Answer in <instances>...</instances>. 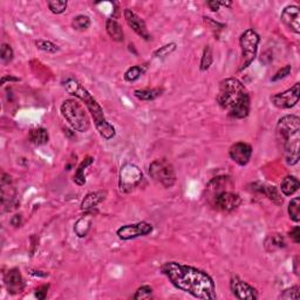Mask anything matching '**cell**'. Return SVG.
Here are the masks:
<instances>
[{
	"instance_id": "1",
	"label": "cell",
	"mask_w": 300,
	"mask_h": 300,
	"mask_svg": "<svg viewBox=\"0 0 300 300\" xmlns=\"http://www.w3.org/2000/svg\"><path fill=\"white\" fill-rule=\"evenodd\" d=\"M161 271L176 288L189 293L195 298L204 300L217 298L214 279L205 271L176 261L165 263Z\"/></svg>"
},
{
	"instance_id": "2",
	"label": "cell",
	"mask_w": 300,
	"mask_h": 300,
	"mask_svg": "<svg viewBox=\"0 0 300 300\" xmlns=\"http://www.w3.org/2000/svg\"><path fill=\"white\" fill-rule=\"evenodd\" d=\"M217 103L230 117L243 120L249 116L251 99L245 86L236 78L222 80L219 83Z\"/></svg>"
},
{
	"instance_id": "3",
	"label": "cell",
	"mask_w": 300,
	"mask_h": 300,
	"mask_svg": "<svg viewBox=\"0 0 300 300\" xmlns=\"http://www.w3.org/2000/svg\"><path fill=\"white\" fill-rule=\"evenodd\" d=\"M62 85H64V88L69 95L75 96L76 99L81 100L82 102L85 103L87 109H88L90 115H92L94 124H95L96 130L99 131L101 137L104 139L113 138L115 134H116L114 125L110 124L109 122L107 121V118L103 114V109L101 108L99 102H97L93 97L92 94L83 87L82 83L78 81L76 79L68 78L62 82Z\"/></svg>"
},
{
	"instance_id": "4",
	"label": "cell",
	"mask_w": 300,
	"mask_h": 300,
	"mask_svg": "<svg viewBox=\"0 0 300 300\" xmlns=\"http://www.w3.org/2000/svg\"><path fill=\"white\" fill-rule=\"evenodd\" d=\"M275 138L285 162L288 166H295L299 162L300 118L296 115H285L279 118Z\"/></svg>"
},
{
	"instance_id": "5",
	"label": "cell",
	"mask_w": 300,
	"mask_h": 300,
	"mask_svg": "<svg viewBox=\"0 0 300 300\" xmlns=\"http://www.w3.org/2000/svg\"><path fill=\"white\" fill-rule=\"evenodd\" d=\"M62 116L75 131L86 132L90 128V120L85 108L76 100L69 99L62 102L60 107Z\"/></svg>"
},
{
	"instance_id": "6",
	"label": "cell",
	"mask_w": 300,
	"mask_h": 300,
	"mask_svg": "<svg viewBox=\"0 0 300 300\" xmlns=\"http://www.w3.org/2000/svg\"><path fill=\"white\" fill-rule=\"evenodd\" d=\"M259 43L260 37L254 30L249 29L242 33L239 38V46L242 51V64H240L239 72L246 69L254 61Z\"/></svg>"
},
{
	"instance_id": "7",
	"label": "cell",
	"mask_w": 300,
	"mask_h": 300,
	"mask_svg": "<svg viewBox=\"0 0 300 300\" xmlns=\"http://www.w3.org/2000/svg\"><path fill=\"white\" fill-rule=\"evenodd\" d=\"M149 175L165 188H172L176 183V173L172 163L166 159L155 160L149 166Z\"/></svg>"
},
{
	"instance_id": "8",
	"label": "cell",
	"mask_w": 300,
	"mask_h": 300,
	"mask_svg": "<svg viewBox=\"0 0 300 300\" xmlns=\"http://www.w3.org/2000/svg\"><path fill=\"white\" fill-rule=\"evenodd\" d=\"M143 174L137 166L132 163H125L121 167L120 174H118V188L121 193L129 194L136 189L141 183Z\"/></svg>"
},
{
	"instance_id": "9",
	"label": "cell",
	"mask_w": 300,
	"mask_h": 300,
	"mask_svg": "<svg viewBox=\"0 0 300 300\" xmlns=\"http://www.w3.org/2000/svg\"><path fill=\"white\" fill-rule=\"evenodd\" d=\"M300 99V83L296 82L291 88L285 92L277 93L270 97L272 104L279 109H289L299 102Z\"/></svg>"
},
{
	"instance_id": "10",
	"label": "cell",
	"mask_w": 300,
	"mask_h": 300,
	"mask_svg": "<svg viewBox=\"0 0 300 300\" xmlns=\"http://www.w3.org/2000/svg\"><path fill=\"white\" fill-rule=\"evenodd\" d=\"M153 230H154V228H153L150 223L138 222L134 223V224L122 225L121 228L117 229L116 235L122 240H129L149 235V233L153 232Z\"/></svg>"
},
{
	"instance_id": "11",
	"label": "cell",
	"mask_w": 300,
	"mask_h": 300,
	"mask_svg": "<svg viewBox=\"0 0 300 300\" xmlns=\"http://www.w3.org/2000/svg\"><path fill=\"white\" fill-rule=\"evenodd\" d=\"M242 203V198L238 194L232 193V191L223 190L219 191L214 196V205L217 210L231 212L236 210Z\"/></svg>"
},
{
	"instance_id": "12",
	"label": "cell",
	"mask_w": 300,
	"mask_h": 300,
	"mask_svg": "<svg viewBox=\"0 0 300 300\" xmlns=\"http://www.w3.org/2000/svg\"><path fill=\"white\" fill-rule=\"evenodd\" d=\"M230 288L232 294L240 300H256L258 299L257 289L240 279L238 275H232L230 279Z\"/></svg>"
},
{
	"instance_id": "13",
	"label": "cell",
	"mask_w": 300,
	"mask_h": 300,
	"mask_svg": "<svg viewBox=\"0 0 300 300\" xmlns=\"http://www.w3.org/2000/svg\"><path fill=\"white\" fill-rule=\"evenodd\" d=\"M2 204L6 211H11L16 209V190L12 186V177L4 174L2 179Z\"/></svg>"
},
{
	"instance_id": "14",
	"label": "cell",
	"mask_w": 300,
	"mask_h": 300,
	"mask_svg": "<svg viewBox=\"0 0 300 300\" xmlns=\"http://www.w3.org/2000/svg\"><path fill=\"white\" fill-rule=\"evenodd\" d=\"M229 156L233 162L240 167L246 166L252 156V148L249 143L237 142L229 149Z\"/></svg>"
},
{
	"instance_id": "15",
	"label": "cell",
	"mask_w": 300,
	"mask_h": 300,
	"mask_svg": "<svg viewBox=\"0 0 300 300\" xmlns=\"http://www.w3.org/2000/svg\"><path fill=\"white\" fill-rule=\"evenodd\" d=\"M280 20L291 32L300 33V10L296 5H288L282 10Z\"/></svg>"
},
{
	"instance_id": "16",
	"label": "cell",
	"mask_w": 300,
	"mask_h": 300,
	"mask_svg": "<svg viewBox=\"0 0 300 300\" xmlns=\"http://www.w3.org/2000/svg\"><path fill=\"white\" fill-rule=\"evenodd\" d=\"M4 284L6 286V289L10 294H19L25 288V281L20 270L17 267H13L9 270L4 275Z\"/></svg>"
},
{
	"instance_id": "17",
	"label": "cell",
	"mask_w": 300,
	"mask_h": 300,
	"mask_svg": "<svg viewBox=\"0 0 300 300\" xmlns=\"http://www.w3.org/2000/svg\"><path fill=\"white\" fill-rule=\"evenodd\" d=\"M125 23L128 24V26L134 31V32L142 38L144 40H150V34L148 32V29H146L145 23L139 18V17L136 15L134 11L131 10L125 9L123 12Z\"/></svg>"
},
{
	"instance_id": "18",
	"label": "cell",
	"mask_w": 300,
	"mask_h": 300,
	"mask_svg": "<svg viewBox=\"0 0 300 300\" xmlns=\"http://www.w3.org/2000/svg\"><path fill=\"white\" fill-rule=\"evenodd\" d=\"M252 189L254 191H258V193L263 194L266 196L268 200L273 202L274 204L281 205L284 203V200H282L280 193L274 186H270V184H261V183H254L252 184Z\"/></svg>"
},
{
	"instance_id": "19",
	"label": "cell",
	"mask_w": 300,
	"mask_h": 300,
	"mask_svg": "<svg viewBox=\"0 0 300 300\" xmlns=\"http://www.w3.org/2000/svg\"><path fill=\"white\" fill-rule=\"evenodd\" d=\"M107 191L100 190L95 191V193H89L87 196L83 198L81 202V210L82 211H92L93 209H95L97 205L106 200Z\"/></svg>"
},
{
	"instance_id": "20",
	"label": "cell",
	"mask_w": 300,
	"mask_h": 300,
	"mask_svg": "<svg viewBox=\"0 0 300 300\" xmlns=\"http://www.w3.org/2000/svg\"><path fill=\"white\" fill-rule=\"evenodd\" d=\"M92 222H93V210L86 211V214L83 215L81 218L78 219V222L75 223L74 225L75 235L80 237V238L86 237L90 229V225H92Z\"/></svg>"
},
{
	"instance_id": "21",
	"label": "cell",
	"mask_w": 300,
	"mask_h": 300,
	"mask_svg": "<svg viewBox=\"0 0 300 300\" xmlns=\"http://www.w3.org/2000/svg\"><path fill=\"white\" fill-rule=\"evenodd\" d=\"M286 246V242L284 237L279 233H271L266 237L264 242V247L267 252H275V251L284 249Z\"/></svg>"
},
{
	"instance_id": "22",
	"label": "cell",
	"mask_w": 300,
	"mask_h": 300,
	"mask_svg": "<svg viewBox=\"0 0 300 300\" xmlns=\"http://www.w3.org/2000/svg\"><path fill=\"white\" fill-rule=\"evenodd\" d=\"M106 31L111 39L116 43H122L124 40V33L120 24H118L114 18L107 19L106 23Z\"/></svg>"
},
{
	"instance_id": "23",
	"label": "cell",
	"mask_w": 300,
	"mask_h": 300,
	"mask_svg": "<svg viewBox=\"0 0 300 300\" xmlns=\"http://www.w3.org/2000/svg\"><path fill=\"white\" fill-rule=\"evenodd\" d=\"M29 138L33 144L43 145L50 141V134H48L47 129L43 127H38L31 129L29 132Z\"/></svg>"
},
{
	"instance_id": "24",
	"label": "cell",
	"mask_w": 300,
	"mask_h": 300,
	"mask_svg": "<svg viewBox=\"0 0 300 300\" xmlns=\"http://www.w3.org/2000/svg\"><path fill=\"white\" fill-rule=\"evenodd\" d=\"M300 187V183L296 177L294 176H286L284 180L281 181L280 190L285 196H291V195L295 194L298 191Z\"/></svg>"
},
{
	"instance_id": "25",
	"label": "cell",
	"mask_w": 300,
	"mask_h": 300,
	"mask_svg": "<svg viewBox=\"0 0 300 300\" xmlns=\"http://www.w3.org/2000/svg\"><path fill=\"white\" fill-rule=\"evenodd\" d=\"M94 163V159L92 156H87V158L83 160V161L80 163L78 169H76L75 175H74V182L78 184V186H85L86 184V177H85V170L88 168L89 166H92Z\"/></svg>"
},
{
	"instance_id": "26",
	"label": "cell",
	"mask_w": 300,
	"mask_h": 300,
	"mask_svg": "<svg viewBox=\"0 0 300 300\" xmlns=\"http://www.w3.org/2000/svg\"><path fill=\"white\" fill-rule=\"evenodd\" d=\"M163 93L162 88H146V89H137L134 92L135 97H137L141 101H153L161 95Z\"/></svg>"
},
{
	"instance_id": "27",
	"label": "cell",
	"mask_w": 300,
	"mask_h": 300,
	"mask_svg": "<svg viewBox=\"0 0 300 300\" xmlns=\"http://www.w3.org/2000/svg\"><path fill=\"white\" fill-rule=\"evenodd\" d=\"M146 67L145 66H132V67L128 68L124 73V80L128 82H134L136 80L139 79V76L143 75V73L145 72Z\"/></svg>"
},
{
	"instance_id": "28",
	"label": "cell",
	"mask_w": 300,
	"mask_h": 300,
	"mask_svg": "<svg viewBox=\"0 0 300 300\" xmlns=\"http://www.w3.org/2000/svg\"><path fill=\"white\" fill-rule=\"evenodd\" d=\"M288 216L294 223L300 222V198L295 197L288 203Z\"/></svg>"
},
{
	"instance_id": "29",
	"label": "cell",
	"mask_w": 300,
	"mask_h": 300,
	"mask_svg": "<svg viewBox=\"0 0 300 300\" xmlns=\"http://www.w3.org/2000/svg\"><path fill=\"white\" fill-rule=\"evenodd\" d=\"M212 61H214V54H212V48L209 46L204 47L203 51V55H202V60H201V66L200 69L202 72L208 71L210 68V66L212 65Z\"/></svg>"
},
{
	"instance_id": "30",
	"label": "cell",
	"mask_w": 300,
	"mask_h": 300,
	"mask_svg": "<svg viewBox=\"0 0 300 300\" xmlns=\"http://www.w3.org/2000/svg\"><path fill=\"white\" fill-rule=\"evenodd\" d=\"M90 24L92 23H90V18L88 16L79 15V16H76L74 19H73L72 26H73V29L76 31H85V30L89 29Z\"/></svg>"
},
{
	"instance_id": "31",
	"label": "cell",
	"mask_w": 300,
	"mask_h": 300,
	"mask_svg": "<svg viewBox=\"0 0 300 300\" xmlns=\"http://www.w3.org/2000/svg\"><path fill=\"white\" fill-rule=\"evenodd\" d=\"M47 6L52 13H54V15H61V13H64L66 9H67L68 3L65 2V0H62V2H60V0H54V2H48Z\"/></svg>"
},
{
	"instance_id": "32",
	"label": "cell",
	"mask_w": 300,
	"mask_h": 300,
	"mask_svg": "<svg viewBox=\"0 0 300 300\" xmlns=\"http://www.w3.org/2000/svg\"><path fill=\"white\" fill-rule=\"evenodd\" d=\"M36 46H37L38 50L47 52V53H57V52L59 51V47L57 46V45L52 43V41L44 40V39L37 40L36 41Z\"/></svg>"
},
{
	"instance_id": "33",
	"label": "cell",
	"mask_w": 300,
	"mask_h": 300,
	"mask_svg": "<svg viewBox=\"0 0 300 300\" xmlns=\"http://www.w3.org/2000/svg\"><path fill=\"white\" fill-rule=\"evenodd\" d=\"M0 59L3 64H10L13 60V50L9 44H3L0 48Z\"/></svg>"
},
{
	"instance_id": "34",
	"label": "cell",
	"mask_w": 300,
	"mask_h": 300,
	"mask_svg": "<svg viewBox=\"0 0 300 300\" xmlns=\"http://www.w3.org/2000/svg\"><path fill=\"white\" fill-rule=\"evenodd\" d=\"M176 46H177V45L175 43L167 44V45H165V46L160 47L158 51L154 52V57H156V58H166V57H168L169 54H172L173 52L176 50Z\"/></svg>"
},
{
	"instance_id": "35",
	"label": "cell",
	"mask_w": 300,
	"mask_h": 300,
	"mask_svg": "<svg viewBox=\"0 0 300 300\" xmlns=\"http://www.w3.org/2000/svg\"><path fill=\"white\" fill-rule=\"evenodd\" d=\"M152 296H153V288L148 285H144L137 288V291L135 292V294L132 295V298L136 300H141V299H150Z\"/></svg>"
},
{
	"instance_id": "36",
	"label": "cell",
	"mask_w": 300,
	"mask_h": 300,
	"mask_svg": "<svg viewBox=\"0 0 300 300\" xmlns=\"http://www.w3.org/2000/svg\"><path fill=\"white\" fill-rule=\"evenodd\" d=\"M279 298L281 299H298L299 298V286H293L291 288L284 289Z\"/></svg>"
},
{
	"instance_id": "37",
	"label": "cell",
	"mask_w": 300,
	"mask_h": 300,
	"mask_svg": "<svg viewBox=\"0 0 300 300\" xmlns=\"http://www.w3.org/2000/svg\"><path fill=\"white\" fill-rule=\"evenodd\" d=\"M291 71H292L291 65H286V66H284V67H282L281 69H279V71H278L277 73H275V74H274L273 76H272L271 81H273V82H275V81H280V80L285 79L286 76L289 75V73H291Z\"/></svg>"
},
{
	"instance_id": "38",
	"label": "cell",
	"mask_w": 300,
	"mask_h": 300,
	"mask_svg": "<svg viewBox=\"0 0 300 300\" xmlns=\"http://www.w3.org/2000/svg\"><path fill=\"white\" fill-rule=\"evenodd\" d=\"M48 288H50V285H48V284H45V285L39 286V287H38L36 289V293H34L36 298H38L39 300H44L47 296Z\"/></svg>"
},
{
	"instance_id": "39",
	"label": "cell",
	"mask_w": 300,
	"mask_h": 300,
	"mask_svg": "<svg viewBox=\"0 0 300 300\" xmlns=\"http://www.w3.org/2000/svg\"><path fill=\"white\" fill-rule=\"evenodd\" d=\"M204 23L207 24L212 31H219L224 29V25H223V24H219L217 22H215V20H212L211 18H207V17H204Z\"/></svg>"
},
{
	"instance_id": "40",
	"label": "cell",
	"mask_w": 300,
	"mask_h": 300,
	"mask_svg": "<svg viewBox=\"0 0 300 300\" xmlns=\"http://www.w3.org/2000/svg\"><path fill=\"white\" fill-rule=\"evenodd\" d=\"M288 235L295 244L300 243V228H299V226H294V228H293L291 231H289Z\"/></svg>"
},
{
	"instance_id": "41",
	"label": "cell",
	"mask_w": 300,
	"mask_h": 300,
	"mask_svg": "<svg viewBox=\"0 0 300 300\" xmlns=\"http://www.w3.org/2000/svg\"><path fill=\"white\" fill-rule=\"evenodd\" d=\"M207 5L209 9L211 10L212 12H217L219 8H221V4H219V0H211V2H208Z\"/></svg>"
},
{
	"instance_id": "42",
	"label": "cell",
	"mask_w": 300,
	"mask_h": 300,
	"mask_svg": "<svg viewBox=\"0 0 300 300\" xmlns=\"http://www.w3.org/2000/svg\"><path fill=\"white\" fill-rule=\"evenodd\" d=\"M22 221H23L22 215H15L11 218V224L13 226H16V228H18V226L22 225Z\"/></svg>"
},
{
	"instance_id": "43",
	"label": "cell",
	"mask_w": 300,
	"mask_h": 300,
	"mask_svg": "<svg viewBox=\"0 0 300 300\" xmlns=\"http://www.w3.org/2000/svg\"><path fill=\"white\" fill-rule=\"evenodd\" d=\"M30 273L32 275H37V277H47V275H48V273H46V272L37 271V270H31Z\"/></svg>"
},
{
	"instance_id": "44",
	"label": "cell",
	"mask_w": 300,
	"mask_h": 300,
	"mask_svg": "<svg viewBox=\"0 0 300 300\" xmlns=\"http://www.w3.org/2000/svg\"><path fill=\"white\" fill-rule=\"evenodd\" d=\"M6 81H19L18 78H13V76H6L4 75L2 79V85H4Z\"/></svg>"
}]
</instances>
